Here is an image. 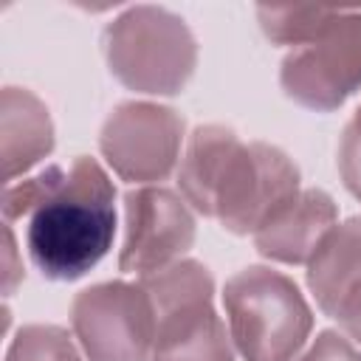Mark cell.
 Listing matches in <instances>:
<instances>
[{"instance_id": "obj_1", "label": "cell", "mask_w": 361, "mask_h": 361, "mask_svg": "<svg viewBox=\"0 0 361 361\" xmlns=\"http://www.w3.org/2000/svg\"><path fill=\"white\" fill-rule=\"evenodd\" d=\"M3 217L28 220L25 248L45 279L73 282L113 248L116 186L96 158L79 155L6 183Z\"/></svg>"}, {"instance_id": "obj_2", "label": "cell", "mask_w": 361, "mask_h": 361, "mask_svg": "<svg viewBox=\"0 0 361 361\" xmlns=\"http://www.w3.org/2000/svg\"><path fill=\"white\" fill-rule=\"evenodd\" d=\"M178 192L203 217L231 234H257L288 200L302 192L299 166L265 141H240L223 124L192 130L180 164Z\"/></svg>"}, {"instance_id": "obj_3", "label": "cell", "mask_w": 361, "mask_h": 361, "mask_svg": "<svg viewBox=\"0 0 361 361\" xmlns=\"http://www.w3.org/2000/svg\"><path fill=\"white\" fill-rule=\"evenodd\" d=\"M110 73L144 96H178L197 68V39L166 6H130L102 31Z\"/></svg>"}, {"instance_id": "obj_4", "label": "cell", "mask_w": 361, "mask_h": 361, "mask_svg": "<svg viewBox=\"0 0 361 361\" xmlns=\"http://www.w3.org/2000/svg\"><path fill=\"white\" fill-rule=\"evenodd\" d=\"M226 324L243 361H296L313 330L299 285L276 268L248 265L223 285Z\"/></svg>"}, {"instance_id": "obj_5", "label": "cell", "mask_w": 361, "mask_h": 361, "mask_svg": "<svg viewBox=\"0 0 361 361\" xmlns=\"http://www.w3.org/2000/svg\"><path fill=\"white\" fill-rule=\"evenodd\" d=\"M152 302L149 361H234L228 324L214 310V276L197 259H178L138 279Z\"/></svg>"}, {"instance_id": "obj_6", "label": "cell", "mask_w": 361, "mask_h": 361, "mask_svg": "<svg viewBox=\"0 0 361 361\" xmlns=\"http://www.w3.org/2000/svg\"><path fill=\"white\" fill-rule=\"evenodd\" d=\"M71 330L87 361H149L155 313L141 282H99L71 302Z\"/></svg>"}, {"instance_id": "obj_7", "label": "cell", "mask_w": 361, "mask_h": 361, "mask_svg": "<svg viewBox=\"0 0 361 361\" xmlns=\"http://www.w3.org/2000/svg\"><path fill=\"white\" fill-rule=\"evenodd\" d=\"M183 138L186 121L175 107L121 102L99 130V149L121 180L155 186L178 169Z\"/></svg>"}, {"instance_id": "obj_8", "label": "cell", "mask_w": 361, "mask_h": 361, "mask_svg": "<svg viewBox=\"0 0 361 361\" xmlns=\"http://www.w3.org/2000/svg\"><path fill=\"white\" fill-rule=\"evenodd\" d=\"M279 85L299 107L330 113L361 90V11L341 8L336 23L313 42L290 48Z\"/></svg>"}, {"instance_id": "obj_9", "label": "cell", "mask_w": 361, "mask_h": 361, "mask_svg": "<svg viewBox=\"0 0 361 361\" xmlns=\"http://www.w3.org/2000/svg\"><path fill=\"white\" fill-rule=\"evenodd\" d=\"M195 214L180 192L164 186H135L124 195V243L118 251L121 274H155L195 243Z\"/></svg>"}, {"instance_id": "obj_10", "label": "cell", "mask_w": 361, "mask_h": 361, "mask_svg": "<svg viewBox=\"0 0 361 361\" xmlns=\"http://www.w3.org/2000/svg\"><path fill=\"white\" fill-rule=\"evenodd\" d=\"M336 223V200L324 189H302L254 234V248L271 262L307 265Z\"/></svg>"}, {"instance_id": "obj_11", "label": "cell", "mask_w": 361, "mask_h": 361, "mask_svg": "<svg viewBox=\"0 0 361 361\" xmlns=\"http://www.w3.org/2000/svg\"><path fill=\"white\" fill-rule=\"evenodd\" d=\"M54 121L45 102L28 87L6 85L0 96V161L6 183L31 172L54 152Z\"/></svg>"}, {"instance_id": "obj_12", "label": "cell", "mask_w": 361, "mask_h": 361, "mask_svg": "<svg viewBox=\"0 0 361 361\" xmlns=\"http://www.w3.org/2000/svg\"><path fill=\"white\" fill-rule=\"evenodd\" d=\"M361 279V217L336 223L307 262V288L322 313L333 319L338 302Z\"/></svg>"}, {"instance_id": "obj_13", "label": "cell", "mask_w": 361, "mask_h": 361, "mask_svg": "<svg viewBox=\"0 0 361 361\" xmlns=\"http://www.w3.org/2000/svg\"><path fill=\"white\" fill-rule=\"evenodd\" d=\"M341 14V8H313V6H257V20L262 34L274 45L299 48L319 39Z\"/></svg>"}, {"instance_id": "obj_14", "label": "cell", "mask_w": 361, "mask_h": 361, "mask_svg": "<svg viewBox=\"0 0 361 361\" xmlns=\"http://www.w3.org/2000/svg\"><path fill=\"white\" fill-rule=\"evenodd\" d=\"M3 361H87L73 333L59 324H23Z\"/></svg>"}, {"instance_id": "obj_15", "label": "cell", "mask_w": 361, "mask_h": 361, "mask_svg": "<svg viewBox=\"0 0 361 361\" xmlns=\"http://www.w3.org/2000/svg\"><path fill=\"white\" fill-rule=\"evenodd\" d=\"M296 361H361L358 347L338 330H322L299 355Z\"/></svg>"}, {"instance_id": "obj_16", "label": "cell", "mask_w": 361, "mask_h": 361, "mask_svg": "<svg viewBox=\"0 0 361 361\" xmlns=\"http://www.w3.org/2000/svg\"><path fill=\"white\" fill-rule=\"evenodd\" d=\"M338 175L347 192L361 200V135H355L350 127H344L338 138Z\"/></svg>"}, {"instance_id": "obj_17", "label": "cell", "mask_w": 361, "mask_h": 361, "mask_svg": "<svg viewBox=\"0 0 361 361\" xmlns=\"http://www.w3.org/2000/svg\"><path fill=\"white\" fill-rule=\"evenodd\" d=\"M333 319L341 324L344 336L353 344H361V279L347 290V296L338 302Z\"/></svg>"}, {"instance_id": "obj_18", "label": "cell", "mask_w": 361, "mask_h": 361, "mask_svg": "<svg viewBox=\"0 0 361 361\" xmlns=\"http://www.w3.org/2000/svg\"><path fill=\"white\" fill-rule=\"evenodd\" d=\"M3 271H6L3 274V290H6V296H11L17 282L23 279V265H17V245H14V231L8 223H6V268Z\"/></svg>"}, {"instance_id": "obj_19", "label": "cell", "mask_w": 361, "mask_h": 361, "mask_svg": "<svg viewBox=\"0 0 361 361\" xmlns=\"http://www.w3.org/2000/svg\"><path fill=\"white\" fill-rule=\"evenodd\" d=\"M347 127H350V130H353L355 135H361V104H358V110L353 113V118L347 121Z\"/></svg>"}]
</instances>
